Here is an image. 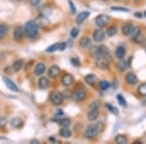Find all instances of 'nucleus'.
<instances>
[{"label": "nucleus", "instance_id": "nucleus-19", "mask_svg": "<svg viewBox=\"0 0 146 144\" xmlns=\"http://www.w3.org/2000/svg\"><path fill=\"white\" fill-rule=\"evenodd\" d=\"M4 80V83L6 84V86L8 87V89H10L11 91L13 92H19L20 90H19V88L17 87V85L14 84V82H12L10 79H8V78H3Z\"/></svg>", "mask_w": 146, "mask_h": 144}, {"label": "nucleus", "instance_id": "nucleus-3", "mask_svg": "<svg viewBox=\"0 0 146 144\" xmlns=\"http://www.w3.org/2000/svg\"><path fill=\"white\" fill-rule=\"evenodd\" d=\"M100 124L90 125V126H88L84 133V136L88 139L94 138L96 134H98V131H100Z\"/></svg>", "mask_w": 146, "mask_h": 144}, {"label": "nucleus", "instance_id": "nucleus-25", "mask_svg": "<svg viewBox=\"0 0 146 144\" xmlns=\"http://www.w3.org/2000/svg\"><path fill=\"white\" fill-rule=\"evenodd\" d=\"M98 117V109H90L88 112V119L90 121H95Z\"/></svg>", "mask_w": 146, "mask_h": 144}, {"label": "nucleus", "instance_id": "nucleus-50", "mask_svg": "<svg viewBox=\"0 0 146 144\" xmlns=\"http://www.w3.org/2000/svg\"><path fill=\"white\" fill-rule=\"evenodd\" d=\"M19 1H22V0H19Z\"/></svg>", "mask_w": 146, "mask_h": 144}, {"label": "nucleus", "instance_id": "nucleus-33", "mask_svg": "<svg viewBox=\"0 0 146 144\" xmlns=\"http://www.w3.org/2000/svg\"><path fill=\"white\" fill-rule=\"evenodd\" d=\"M140 33V30H139V28L138 27H133V31H131V33L129 34V37H131V39H135L136 36H137L138 34Z\"/></svg>", "mask_w": 146, "mask_h": 144}, {"label": "nucleus", "instance_id": "nucleus-14", "mask_svg": "<svg viewBox=\"0 0 146 144\" xmlns=\"http://www.w3.org/2000/svg\"><path fill=\"white\" fill-rule=\"evenodd\" d=\"M23 36V29L22 27H16V29L14 30L13 33V38L15 41H20Z\"/></svg>", "mask_w": 146, "mask_h": 144}, {"label": "nucleus", "instance_id": "nucleus-16", "mask_svg": "<svg viewBox=\"0 0 146 144\" xmlns=\"http://www.w3.org/2000/svg\"><path fill=\"white\" fill-rule=\"evenodd\" d=\"M133 27H133L131 23H125L123 27H122V32H123V34L126 35V36H129V34H131V31H133Z\"/></svg>", "mask_w": 146, "mask_h": 144}, {"label": "nucleus", "instance_id": "nucleus-20", "mask_svg": "<svg viewBox=\"0 0 146 144\" xmlns=\"http://www.w3.org/2000/svg\"><path fill=\"white\" fill-rule=\"evenodd\" d=\"M50 85V82H49V79L46 77H41L39 79V82H38V86L39 88L41 90H46L47 88L49 87Z\"/></svg>", "mask_w": 146, "mask_h": 144}, {"label": "nucleus", "instance_id": "nucleus-31", "mask_svg": "<svg viewBox=\"0 0 146 144\" xmlns=\"http://www.w3.org/2000/svg\"><path fill=\"white\" fill-rule=\"evenodd\" d=\"M109 87H110V84L106 80H102V81L100 82V90H102V91H106V90L109 89Z\"/></svg>", "mask_w": 146, "mask_h": 144}, {"label": "nucleus", "instance_id": "nucleus-38", "mask_svg": "<svg viewBox=\"0 0 146 144\" xmlns=\"http://www.w3.org/2000/svg\"><path fill=\"white\" fill-rule=\"evenodd\" d=\"M98 107H100V101L98 100L93 101L90 105V109H98Z\"/></svg>", "mask_w": 146, "mask_h": 144}, {"label": "nucleus", "instance_id": "nucleus-44", "mask_svg": "<svg viewBox=\"0 0 146 144\" xmlns=\"http://www.w3.org/2000/svg\"><path fill=\"white\" fill-rule=\"evenodd\" d=\"M71 62L75 65V66H79L80 65V62L77 58H71Z\"/></svg>", "mask_w": 146, "mask_h": 144}, {"label": "nucleus", "instance_id": "nucleus-34", "mask_svg": "<svg viewBox=\"0 0 146 144\" xmlns=\"http://www.w3.org/2000/svg\"><path fill=\"white\" fill-rule=\"evenodd\" d=\"M60 123V125L62 127H69V125H70V120L69 119H67V118H64V119H60V121L58 122Z\"/></svg>", "mask_w": 146, "mask_h": 144}, {"label": "nucleus", "instance_id": "nucleus-11", "mask_svg": "<svg viewBox=\"0 0 146 144\" xmlns=\"http://www.w3.org/2000/svg\"><path fill=\"white\" fill-rule=\"evenodd\" d=\"M104 31L100 28H98L94 31V34H93V38L95 40L96 42H101L103 39H104Z\"/></svg>", "mask_w": 146, "mask_h": 144}, {"label": "nucleus", "instance_id": "nucleus-41", "mask_svg": "<svg viewBox=\"0 0 146 144\" xmlns=\"http://www.w3.org/2000/svg\"><path fill=\"white\" fill-rule=\"evenodd\" d=\"M7 124V120L5 118H0V127H3Z\"/></svg>", "mask_w": 146, "mask_h": 144}, {"label": "nucleus", "instance_id": "nucleus-39", "mask_svg": "<svg viewBox=\"0 0 146 144\" xmlns=\"http://www.w3.org/2000/svg\"><path fill=\"white\" fill-rule=\"evenodd\" d=\"M106 108H108L110 111H111L112 113H114V114H118V110H117V108H115V107H113L112 105H110V103H106Z\"/></svg>", "mask_w": 146, "mask_h": 144}, {"label": "nucleus", "instance_id": "nucleus-43", "mask_svg": "<svg viewBox=\"0 0 146 144\" xmlns=\"http://www.w3.org/2000/svg\"><path fill=\"white\" fill-rule=\"evenodd\" d=\"M29 1H30V3H31L32 6H37L40 2H41V0H29Z\"/></svg>", "mask_w": 146, "mask_h": 144}, {"label": "nucleus", "instance_id": "nucleus-45", "mask_svg": "<svg viewBox=\"0 0 146 144\" xmlns=\"http://www.w3.org/2000/svg\"><path fill=\"white\" fill-rule=\"evenodd\" d=\"M30 143H31V144H38L39 141L37 140V139H32V140L30 141Z\"/></svg>", "mask_w": 146, "mask_h": 144}, {"label": "nucleus", "instance_id": "nucleus-36", "mask_svg": "<svg viewBox=\"0 0 146 144\" xmlns=\"http://www.w3.org/2000/svg\"><path fill=\"white\" fill-rule=\"evenodd\" d=\"M117 100H118L119 103L122 106H127V101L125 100V98L121 96V94H117Z\"/></svg>", "mask_w": 146, "mask_h": 144}, {"label": "nucleus", "instance_id": "nucleus-13", "mask_svg": "<svg viewBox=\"0 0 146 144\" xmlns=\"http://www.w3.org/2000/svg\"><path fill=\"white\" fill-rule=\"evenodd\" d=\"M126 81L128 82V84L133 86V85L137 84L138 79H137V77L135 76V74L133 72H128V73H127V75H126Z\"/></svg>", "mask_w": 146, "mask_h": 144}, {"label": "nucleus", "instance_id": "nucleus-37", "mask_svg": "<svg viewBox=\"0 0 146 144\" xmlns=\"http://www.w3.org/2000/svg\"><path fill=\"white\" fill-rule=\"evenodd\" d=\"M133 40H135L136 43H142V42H144V36H143L142 33H139Z\"/></svg>", "mask_w": 146, "mask_h": 144}, {"label": "nucleus", "instance_id": "nucleus-2", "mask_svg": "<svg viewBox=\"0 0 146 144\" xmlns=\"http://www.w3.org/2000/svg\"><path fill=\"white\" fill-rule=\"evenodd\" d=\"M92 55L95 58H105L107 60V56L110 58L109 55V49L107 48L105 45H100V46L94 48V50L92 51Z\"/></svg>", "mask_w": 146, "mask_h": 144}, {"label": "nucleus", "instance_id": "nucleus-15", "mask_svg": "<svg viewBox=\"0 0 146 144\" xmlns=\"http://www.w3.org/2000/svg\"><path fill=\"white\" fill-rule=\"evenodd\" d=\"M125 55H126V49L123 46H118L115 50V56L118 60H123L125 58Z\"/></svg>", "mask_w": 146, "mask_h": 144}, {"label": "nucleus", "instance_id": "nucleus-49", "mask_svg": "<svg viewBox=\"0 0 146 144\" xmlns=\"http://www.w3.org/2000/svg\"><path fill=\"white\" fill-rule=\"evenodd\" d=\"M144 14H145V16H146V11H145V13H144Z\"/></svg>", "mask_w": 146, "mask_h": 144}, {"label": "nucleus", "instance_id": "nucleus-30", "mask_svg": "<svg viewBox=\"0 0 146 144\" xmlns=\"http://www.w3.org/2000/svg\"><path fill=\"white\" fill-rule=\"evenodd\" d=\"M22 124H23V122L20 118H13V119L11 120V125L14 127H20L22 126Z\"/></svg>", "mask_w": 146, "mask_h": 144}, {"label": "nucleus", "instance_id": "nucleus-26", "mask_svg": "<svg viewBox=\"0 0 146 144\" xmlns=\"http://www.w3.org/2000/svg\"><path fill=\"white\" fill-rule=\"evenodd\" d=\"M115 141H116L117 144H126L128 143V138L125 135H123V134H118L115 137Z\"/></svg>", "mask_w": 146, "mask_h": 144}, {"label": "nucleus", "instance_id": "nucleus-46", "mask_svg": "<svg viewBox=\"0 0 146 144\" xmlns=\"http://www.w3.org/2000/svg\"><path fill=\"white\" fill-rule=\"evenodd\" d=\"M135 16L136 18H141V17H142V15H141L140 13H135Z\"/></svg>", "mask_w": 146, "mask_h": 144}, {"label": "nucleus", "instance_id": "nucleus-24", "mask_svg": "<svg viewBox=\"0 0 146 144\" xmlns=\"http://www.w3.org/2000/svg\"><path fill=\"white\" fill-rule=\"evenodd\" d=\"M60 135L63 138H68L71 136V131L68 129V127H62V129L60 131Z\"/></svg>", "mask_w": 146, "mask_h": 144}, {"label": "nucleus", "instance_id": "nucleus-42", "mask_svg": "<svg viewBox=\"0 0 146 144\" xmlns=\"http://www.w3.org/2000/svg\"><path fill=\"white\" fill-rule=\"evenodd\" d=\"M68 3H69L70 8H71V12H72V14H74L75 12H76V9H75L74 5H73V2L71 1V0H68Z\"/></svg>", "mask_w": 146, "mask_h": 144}, {"label": "nucleus", "instance_id": "nucleus-9", "mask_svg": "<svg viewBox=\"0 0 146 144\" xmlns=\"http://www.w3.org/2000/svg\"><path fill=\"white\" fill-rule=\"evenodd\" d=\"M60 69L58 66H56V65H53V66L50 67V69H49L48 71V76L52 78V79H56V78H58L60 76Z\"/></svg>", "mask_w": 146, "mask_h": 144}, {"label": "nucleus", "instance_id": "nucleus-8", "mask_svg": "<svg viewBox=\"0 0 146 144\" xmlns=\"http://www.w3.org/2000/svg\"><path fill=\"white\" fill-rule=\"evenodd\" d=\"M96 64L98 68L103 70H106L109 67V62H108V60L105 58H98L96 61Z\"/></svg>", "mask_w": 146, "mask_h": 144}, {"label": "nucleus", "instance_id": "nucleus-5", "mask_svg": "<svg viewBox=\"0 0 146 144\" xmlns=\"http://www.w3.org/2000/svg\"><path fill=\"white\" fill-rule=\"evenodd\" d=\"M109 21H110V18L108 17L107 15L100 14V15H98V17L96 18L95 22H96V25H98V27H105L108 23H109Z\"/></svg>", "mask_w": 146, "mask_h": 144}, {"label": "nucleus", "instance_id": "nucleus-35", "mask_svg": "<svg viewBox=\"0 0 146 144\" xmlns=\"http://www.w3.org/2000/svg\"><path fill=\"white\" fill-rule=\"evenodd\" d=\"M79 34V28L78 27H74L71 29V31H70V35H71V37L73 38H76L77 36H78Z\"/></svg>", "mask_w": 146, "mask_h": 144}, {"label": "nucleus", "instance_id": "nucleus-17", "mask_svg": "<svg viewBox=\"0 0 146 144\" xmlns=\"http://www.w3.org/2000/svg\"><path fill=\"white\" fill-rule=\"evenodd\" d=\"M46 70V66L44 63L42 62H39L36 64V66H35V75H37V76H41L42 74H44V72H45Z\"/></svg>", "mask_w": 146, "mask_h": 144}, {"label": "nucleus", "instance_id": "nucleus-47", "mask_svg": "<svg viewBox=\"0 0 146 144\" xmlns=\"http://www.w3.org/2000/svg\"><path fill=\"white\" fill-rule=\"evenodd\" d=\"M133 1H135V2H138L139 0H133Z\"/></svg>", "mask_w": 146, "mask_h": 144}, {"label": "nucleus", "instance_id": "nucleus-48", "mask_svg": "<svg viewBox=\"0 0 146 144\" xmlns=\"http://www.w3.org/2000/svg\"><path fill=\"white\" fill-rule=\"evenodd\" d=\"M102 1H103V2H107L108 0H102Z\"/></svg>", "mask_w": 146, "mask_h": 144}, {"label": "nucleus", "instance_id": "nucleus-27", "mask_svg": "<svg viewBox=\"0 0 146 144\" xmlns=\"http://www.w3.org/2000/svg\"><path fill=\"white\" fill-rule=\"evenodd\" d=\"M129 66V63L127 62L126 60H124V58L123 60H120V61L118 62V65H117V67H118L119 70H121V71H125Z\"/></svg>", "mask_w": 146, "mask_h": 144}, {"label": "nucleus", "instance_id": "nucleus-22", "mask_svg": "<svg viewBox=\"0 0 146 144\" xmlns=\"http://www.w3.org/2000/svg\"><path fill=\"white\" fill-rule=\"evenodd\" d=\"M80 46L84 49H88L92 46V40L88 37H83L80 40Z\"/></svg>", "mask_w": 146, "mask_h": 144}, {"label": "nucleus", "instance_id": "nucleus-29", "mask_svg": "<svg viewBox=\"0 0 146 144\" xmlns=\"http://www.w3.org/2000/svg\"><path fill=\"white\" fill-rule=\"evenodd\" d=\"M106 33L109 37H112L114 36V35L117 34V28L116 27H114V25H111V27H109L107 28L106 30Z\"/></svg>", "mask_w": 146, "mask_h": 144}, {"label": "nucleus", "instance_id": "nucleus-1", "mask_svg": "<svg viewBox=\"0 0 146 144\" xmlns=\"http://www.w3.org/2000/svg\"><path fill=\"white\" fill-rule=\"evenodd\" d=\"M39 27L34 21H29L25 23V33L27 34L28 38H34L37 34H38Z\"/></svg>", "mask_w": 146, "mask_h": 144}, {"label": "nucleus", "instance_id": "nucleus-32", "mask_svg": "<svg viewBox=\"0 0 146 144\" xmlns=\"http://www.w3.org/2000/svg\"><path fill=\"white\" fill-rule=\"evenodd\" d=\"M137 91H138V93H139V94H141L142 96H146V83L141 84L140 86L138 87Z\"/></svg>", "mask_w": 146, "mask_h": 144}, {"label": "nucleus", "instance_id": "nucleus-18", "mask_svg": "<svg viewBox=\"0 0 146 144\" xmlns=\"http://www.w3.org/2000/svg\"><path fill=\"white\" fill-rule=\"evenodd\" d=\"M89 16H90V13H89L88 11L81 12V13H80L79 15L76 17V23H78V25H81V23H83L84 21L89 17Z\"/></svg>", "mask_w": 146, "mask_h": 144}, {"label": "nucleus", "instance_id": "nucleus-28", "mask_svg": "<svg viewBox=\"0 0 146 144\" xmlns=\"http://www.w3.org/2000/svg\"><path fill=\"white\" fill-rule=\"evenodd\" d=\"M8 32V27L5 25H0V40L3 39Z\"/></svg>", "mask_w": 146, "mask_h": 144}, {"label": "nucleus", "instance_id": "nucleus-12", "mask_svg": "<svg viewBox=\"0 0 146 144\" xmlns=\"http://www.w3.org/2000/svg\"><path fill=\"white\" fill-rule=\"evenodd\" d=\"M36 23L38 25V27H48L50 25V21L46 18L45 15H42V16H39L37 17L36 19Z\"/></svg>", "mask_w": 146, "mask_h": 144}, {"label": "nucleus", "instance_id": "nucleus-10", "mask_svg": "<svg viewBox=\"0 0 146 144\" xmlns=\"http://www.w3.org/2000/svg\"><path fill=\"white\" fill-rule=\"evenodd\" d=\"M62 83L63 86H65V87L71 86V85L74 83V77H73L71 74H69V73H66V74L63 75L62 78Z\"/></svg>", "mask_w": 146, "mask_h": 144}, {"label": "nucleus", "instance_id": "nucleus-4", "mask_svg": "<svg viewBox=\"0 0 146 144\" xmlns=\"http://www.w3.org/2000/svg\"><path fill=\"white\" fill-rule=\"evenodd\" d=\"M50 100L54 105H60L63 101V94L60 92H54L51 94Z\"/></svg>", "mask_w": 146, "mask_h": 144}, {"label": "nucleus", "instance_id": "nucleus-6", "mask_svg": "<svg viewBox=\"0 0 146 144\" xmlns=\"http://www.w3.org/2000/svg\"><path fill=\"white\" fill-rule=\"evenodd\" d=\"M65 48H66V44L64 42H58V43H56L50 47H48L46 49V52L47 53H53V52L56 51H63Z\"/></svg>", "mask_w": 146, "mask_h": 144}, {"label": "nucleus", "instance_id": "nucleus-40", "mask_svg": "<svg viewBox=\"0 0 146 144\" xmlns=\"http://www.w3.org/2000/svg\"><path fill=\"white\" fill-rule=\"evenodd\" d=\"M111 10H113V11H121V12H129V9L123 8V7H111Z\"/></svg>", "mask_w": 146, "mask_h": 144}, {"label": "nucleus", "instance_id": "nucleus-23", "mask_svg": "<svg viewBox=\"0 0 146 144\" xmlns=\"http://www.w3.org/2000/svg\"><path fill=\"white\" fill-rule=\"evenodd\" d=\"M23 65V60H18L13 63V65H12V69H13L14 72H19L21 69H22Z\"/></svg>", "mask_w": 146, "mask_h": 144}, {"label": "nucleus", "instance_id": "nucleus-21", "mask_svg": "<svg viewBox=\"0 0 146 144\" xmlns=\"http://www.w3.org/2000/svg\"><path fill=\"white\" fill-rule=\"evenodd\" d=\"M96 81H98V78L94 74H89L85 77V82L90 85V86H94V85L96 83Z\"/></svg>", "mask_w": 146, "mask_h": 144}, {"label": "nucleus", "instance_id": "nucleus-7", "mask_svg": "<svg viewBox=\"0 0 146 144\" xmlns=\"http://www.w3.org/2000/svg\"><path fill=\"white\" fill-rule=\"evenodd\" d=\"M87 96V94L86 92L83 91V90H79V91H76L74 94H72V98L74 101L76 102H79V101H82L86 98Z\"/></svg>", "mask_w": 146, "mask_h": 144}]
</instances>
